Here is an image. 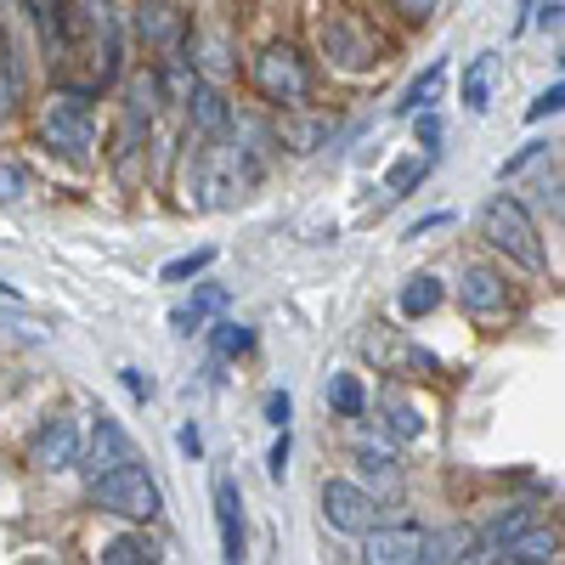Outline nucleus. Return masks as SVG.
<instances>
[{
	"instance_id": "f257e3e1",
	"label": "nucleus",
	"mask_w": 565,
	"mask_h": 565,
	"mask_svg": "<svg viewBox=\"0 0 565 565\" xmlns=\"http://www.w3.org/2000/svg\"><path fill=\"white\" fill-rule=\"evenodd\" d=\"M97 85H57L52 103L40 108V141L68 164H90L97 153Z\"/></svg>"
},
{
	"instance_id": "f03ea898",
	"label": "nucleus",
	"mask_w": 565,
	"mask_h": 565,
	"mask_svg": "<svg viewBox=\"0 0 565 565\" xmlns=\"http://www.w3.org/2000/svg\"><path fill=\"white\" fill-rule=\"evenodd\" d=\"M249 85L260 90V103H271L282 114H300V108H311L317 74H311V63H306V52L295 40H271L266 52L249 63Z\"/></svg>"
},
{
	"instance_id": "7ed1b4c3",
	"label": "nucleus",
	"mask_w": 565,
	"mask_h": 565,
	"mask_svg": "<svg viewBox=\"0 0 565 565\" xmlns=\"http://www.w3.org/2000/svg\"><path fill=\"white\" fill-rule=\"evenodd\" d=\"M481 238L492 255H503L509 266H521V271H543L548 255H543V238H537V221L532 210L514 199V193H492L487 210H481Z\"/></svg>"
},
{
	"instance_id": "20e7f679",
	"label": "nucleus",
	"mask_w": 565,
	"mask_h": 565,
	"mask_svg": "<svg viewBox=\"0 0 565 565\" xmlns=\"http://www.w3.org/2000/svg\"><path fill=\"white\" fill-rule=\"evenodd\" d=\"M90 503L103 514H119V521H159L164 514V487L148 476L141 463H119V469H103V476H90Z\"/></svg>"
},
{
	"instance_id": "39448f33",
	"label": "nucleus",
	"mask_w": 565,
	"mask_h": 565,
	"mask_svg": "<svg viewBox=\"0 0 565 565\" xmlns=\"http://www.w3.org/2000/svg\"><path fill=\"white\" fill-rule=\"evenodd\" d=\"M159 79L153 68H141L125 90V103H119V130H114V170L130 181L136 175V159L148 153V136H153V119H159Z\"/></svg>"
},
{
	"instance_id": "423d86ee",
	"label": "nucleus",
	"mask_w": 565,
	"mask_h": 565,
	"mask_svg": "<svg viewBox=\"0 0 565 565\" xmlns=\"http://www.w3.org/2000/svg\"><path fill=\"white\" fill-rule=\"evenodd\" d=\"M322 57L334 63L340 74H367V68L385 63V40L373 34L367 18L334 12V18H322Z\"/></svg>"
},
{
	"instance_id": "0eeeda50",
	"label": "nucleus",
	"mask_w": 565,
	"mask_h": 565,
	"mask_svg": "<svg viewBox=\"0 0 565 565\" xmlns=\"http://www.w3.org/2000/svg\"><path fill=\"white\" fill-rule=\"evenodd\" d=\"M79 18H85V34H90V63H97V90H114L125 79V12L114 0H79Z\"/></svg>"
},
{
	"instance_id": "6e6552de",
	"label": "nucleus",
	"mask_w": 565,
	"mask_h": 565,
	"mask_svg": "<svg viewBox=\"0 0 565 565\" xmlns=\"http://www.w3.org/2000/svg\"><path fill=\"white\" fill-rule=\"evenodd\" d=\"M317 503H322V521L334 526V532H345V537H362V532H373V526L385 521L380 492L362 487V481H345V476H328L322 492H317Z\"/></svg>"
},
{
	"instance_id": "1a4fd4ad",
	"label": "nucleus",
	"mask_w": 565,
	"mask_h": 565,
	"mask_svg": "<svg viewBox=\"0 0 565 565\" xmlns=\"http://www.w3.org/2000/svg\"><path fill=\"white\" fill-rule=\"evenodd\" d=\"M29 469H40V476H63V469L85 463V430L74 413H52L40 418V430L29 436Z\"/></svg>"
},
{
	"instance_id": "9d476101",
	"label": "nucleus",
	"mask_w": 565,
	"mask_h": 565,
	"mask_svg": "<svg viewBox=\"0 0 565 565\" xmlns=\"http://www.w3.org/2000/svg\"><path fill=\"white\" fill-rule=\"evenodd\" d=\"M458 306L469 317H503V311H514V282L498 266H487V260H463V271H458Z\"/></svg>"
},
{
	"instance_id": "9b49d317",
	"label": "nucleus",
	"mask_w": 565,
	"mask_h": 565,
	"mask_svg": "<svg viewBox=\"0 0 565 565\" xmlns=\"http://www.w3.org/2000/svg\"><path fill=\"white\" fill-rule=\"evenodd\" d=\"M130 29H136L141 45H153V52H181L186 34H193V18H186L181 0H136Z\"/></svg>"
},
{
	"instance_id": "f8f14e48",
	"label": "nucleus",
	"mask_w": 565,
	"mask_h": 565,
	"mask_svg": "<svg viewBox=\"0 0 565 565\" xmlns=\"http://www.w3.org/2000/svg\"><path fill=\"white\" fill-rule=\"evenodd\" d=\"M424 532H430V526H418V521H380L373 532L356 537V543H362L356 559H362V565H418Z\"/></svg>"
},
{
	"instance_id": "ddd939ff",
	"label": "nucleus",
	"mask_w": 565,
	"mask_h": 565,
	"mask_svg": "<svg viewBox=\"0 0 565 565\" xmlns=\"http://www.w3.org/2000/svg\"><path fill=\"white\" fill-rule=\"evenodd\" d=\"M210 503H215V532H221L226 565H244V492H238V476H215Z\"/></svg>"
},
{
	"instance_id": "4468645a",
	"label": "nucleus",
	"mask_w": 565,
	"mask_h": 565,
	"mask_svg": "<svg viewBox=\"0 0 565 565\" xmlns=\"http://www.w3.org/2000/svg\"><path fill=\"white\" fill-rule=\"evenodd\" d=\"M119 463H136V441L119 418H97V430H90V476H103V469H119Z\"/></svg>"
},
{
	"instance_id": "2eb2a0df",
	"label": "nucleus",
	"mask_w": 565,
	"mask_h": 565,
	"mask_svg": "<svg viewBox=\"0 0 565 565\" xmlns=\"http://www.w3.org/2000/svg\"><path fill=\"white\" fill-rule=\"evenodd\" d=\"M97 565H164V543L153 532L130 526V532H119L97 548Z\"/></svg>"
},
{
	"instance_id": "dca6fc26",
	"label": "nucleus",
	"mask_w": 565,
	"mask_h": 565,
	"mask_svg": "<svg viewBox=\"0 0 565 565\" xmlns=\"http://www.w3.org/2000/svg\"><path fill=\"white\" fill-rule=\"evenodd\" d=\"M476 559V532L469 526H447V532H424L418 565H469Z\"/></svg>"
},
{
	"instance_id": "f3484780",
	"label": "nucleus",
	"mask_w": 565,
	"mask_h": 565,
	"mask_svg": "<svg viewBox=\"0 0 565 565\" xmlns=\"http://www.w3.org/2000/svg\"><path fill=\"white\" fill-rule=\"evenodd\" d=\"M221 311H226V289H221V282H199L193 300L170 311V328H175V334H193V328H210Z\"/></svg>"
},
{
	"instance_id": "a211bd4d",
	"label": "nucleus",
	"mask_w": 565,
	"mask_h": 565,
	"mask_svg": "<svg viewBox=\"0 0 565 565\" xmlns=\"http://www.w3.org/2000/svg\"><path fill=\"white\" fill-rule=\"evenodd\" d=\"M441 300H447V282H441L436 271H413V277L402 282V295H396V311H402L407 322H418V317H430Z\"/></svg>"
},
{
	"instance_id": "6ab92c4d",
	"label": "nucleus",
	"mask_w": 565,
	"mask_h": 565,
	"mask_svg": "<svg viewBox=\"0 0 565 565\" xmlns=\"http://www.w3.org/2000/svg\"><path fill=\"white\" fill-rule=\"evenodd\" d=\"M322 402H328V413H334V418H362V413H367V385H362V373H351V367L328 373Z\"/></svg>"
},
{
	"instance_id": "aec40b11",
	"label": "nucleus",
	"mask_w": 565,
	"mask_h": 565,
	"mask_svg": "<svg viewBox=\"0 0 565 565\" xmlns=\"http://www.w3.org/2000/svg\"><path fill=\"white\" fill-rule=\"evenodd\" d=\"M492 85H498V52L469 57V68H463V114H487L492 108Z\"/></svg>"
},
{
	"instance_id": "412c9836",
	"label": "nucleus",
	"mask_w": 565,
	"mask_h": 565,
	"mask_svg": "<svg viewBox=\"0 0 565 565\" xmlns=\"http://www.w3.org/2000/svg\"><path fill=\"white\" fill-rule=\"evenodd\" d=\"M18 108H23V63H18L12 34L0 29V119H12Z\"/></svg>"
},
{
	"instance_id": "4be33fe9",
	"label": "nucleus",
	"mask_w": 565,
	"mask_h": 565,
	"mask_svg": "<svg viewBox=\"0 0 565 565\" xmlns=\"http://www.w3.org/2000/svg\"><path fill=\"white\" fill-rule=\"evenodd\" d=\"M380 413H385V430H391L396 441H418V436H424V407L407 402L402 391H385V396H380Z\"/></svg>"
},
{
	"instance_id": "5701e85b",
	"label": "nucleus",
	"mask_w": 565,
	"mask_h": 565,
	"mask_svg": "<svg viewBox=\"0 0 565 565\" xmlns=\"http://www.w3.org/2000/svg\"><path fill=\"white\" fill-rule=\"evenodd\" d=\"M441 79H447V57H436L430 68H424V74L402 90L396 114H430V108H436V97H441Z\"/></svg>"
},
{
	"instance_id": "b1692460",
	"label": "nucleus",
	"mask_w": 565,
	"mask_h": 565,
	"mask_svg": "<svg viewBox=\"0 0 565 565\" xmlns=\"http://www.w3.org/2000/svg\"><path fill=\"white\" fill-rule=\"evenodd\" d=\"M210 345H215V356H249L255 351V328L249 322H232V317H215L210 322Z\"/></svg>"
},
{
	"instance_id": "393cba45",
	"label": "nucleus",
	"mask_w": 565,
	"mask_h": 565,
	"mask_svg": "<svg viewBox=\"0 0 565 565\" xmlns=\"http://www.w3.org/2000/svg\"><path fill=\"white\" fill-rule=\"evenodd\" d=\"M424 175H430V153H407V159H396V164L385 170V199H407Z\"/></svg>"
},
{
	"instance_id": "a878e982",
	"label": "nucleus",
	"mask_w": 565,
	"mask_h": 565,
	"mask_svg": "<svg viewBox=\"0 0 565 565\" xmlns=\"http://www.w3.org/2000/svg\"><path fill=\"white\" fill-rule=\"evenodd\" d=\"M210 266H215V244H204V249H193V255H175V260H164L159 282H186V277H204Z\"/></svg>"
},
{
	"instance_id": "bb28decb",
	"label": "nucleus",
	"mask_w": 565,
	"mask_h": 565,
	"mask_svg": "<svg viewBox=\"0 0 565 565\" xmlns=\"http://www.w3.org/2000/svg\"><path fill=\"white\" fill-rule=\"evenodd\" d=\"M356 463L367 476H396V452L391 447H373V441H356Z\"/></svg>"
},
{
	"instance_id": "cd10ccee",
	"label": "nucleus",
	"mask_w": 565,
	"mask_h": 565,
	"mask_svg": "<svg viewBox=\"0 0 565 565\" xmlns=\"http://www.w3.org/2000/svg\"><path fill=\"white\" fill-rule=\"evenodd\" d=\"M322 130H328L322 119H306V125H282V141H289L295 153H311L317 141H322Z\"/></svg>"
},
{
	"instance_id": "c85d7f7f",
	"label": "nucleus",
	"mask_w": 565,
	"mask_h": 565,
	"mask_svg": "<svg viewBox=\"0 0 565 565\" xmlns=\"http://www.w3.org/2000/svg\"><path fill=\"white\" fill-rule=\"evenodd\" d=\"M29 193V170L23 164H0V204H18Z\"/></svg>"
},
{
	"instance_id": "c756f323",
	"label": "nucleus",
	"mask_w": 565,
	"mask_h": 565,
	"mask_svg": "<svg viewBox=\"0 0 565 565\" xmlns=\"http://www.w3.org/2000/svg\"><path fill=\"white\" fill-rule=\"evenodd\" d=\"M391 12H396L402 23H430V18L441 12V0H391Z\"/></svg>"
},
{
	"instance_id": "7c9ffc66",
	"label": "nucleus",
	"mask_w": 565,
	"mask_h": 565,
	"mask_svg": "<svg viewBox=\"0 0 565 565\" xmlns=\"http://www.w3.org/2000/svg\"><path fill=\"white\" fill-rule=\"evenodd\" d=\"M559 108H565V85H559V79H554V85H548V90H543V97H537V103H532V108H526V119H532V125H537V119H548V114H559Z\"/></svg>"
},
{
	"instance_id": "2f4dec72",
	"label": "nucleus",
	"mask_w": 565,
	"mask_h": 565,
	"mask_svg": "<svg viewBox=\"0 0 565 565\" xmlns=\"http://www.w3.org/2000/svg\"><path fill=\"white\" fill-rule=\"evenodd\" d=\"M413 119H418V125H413V130H418V148L436 159V148H441V119H436V114H413Z\"/></svg>"
},
{
	"instance_id": "473e14b6",
	"label": "nucleus",
	"mask_w": 565,
	"mask_h": 565,
	"mask_svg": "<svg viewBox=\"0 0 565 565\" xmlns=\"http://www.w3.org/2000/svg\"><path fill=\"white\" fill-rule=\"evenodd\" d=\"M289 413H295V402L282 396V391H271V396H266V418L277 424V430H289Z\"/></svg>"
},
{
	"instance_id": "72a5a7b5",
	"label": "nucleus",
	"mask_w": 565,
	"mask_h": 565,
	"mask_svg": "<svg viewBox=\"0 0 565 565\" xmlns=\"http://www.w3.org/2000/svg\"><path fill=\"white\" fill-rule=\"evenodd\" d=\"M532 159H543V141H526V148H521V153H514V159H509V164H503L498 175H503V181H509V175H521V170H526Z\"/></svg>"
},
{
	"instance_id": "f704fd0d",
	"label": "nucleus",
	"mask_w": 565,
	"mask_h": 565,
	"mask_svg": "<svg viewBox=\"0 0 565 565\" xmlns=\"http://www.w3.org/2000/svg\"><path fill=\"white\" fill-rule=\"evenodd\" d=\"M266 469H271V481H282V469H289V430H282V436L271 441V458H266Z\"/></svg>"
},
{
	"instance_id": "c9c22d12",
	"label": "nucleus",
	"mask_w": 565,
	"mask_h": 565,
	"mask_svg": "<svg viewBox=\"0 0 565 565\" xmlns=\"http://www.w3.org/2000/svg\"><path fill=\"white\" fill-rule=\"evenodd\" d=\"M436 226H452V215H447V210H436V215L413 221V226H407V238H424V232H436Z\"/></svg>"
},
{
	"instance_id": "e433bc0d",
	"label": "nucleus",
	"mask_w": 565,
	"mask_h": 565,
	"mask_svg": "<svg viewBox=\"0 0 565 565\" xmlns=\"http://www.w3.org/2000/svg\"><path fill=\"white\" fill-rule=\"evenodd\" d=\"M119 380H125V391H130L136 402H148V396H153V385H148V380H141V373H136V367H125V373H119Z\"/></svg>"
},
{
	"instance_id": "4c0bfd02",
	"label": "nucleus",
	"mask_w": 565,
	"mask_h": 565,
	"mask_svg": "<svg viewBox=\"0 0 565 565\" xmlns=\"http://www.w3.org/2000/svg\"><path fill=\"white\" fill-rule=\"evenodd\" d=\"M559 7H565V0H543V7H537V29H559Z\"/></svg>"
},
{
	"instance_id": "58836bf2",
	"label": "nucleus",
	"mask_w": 565,
	"mask_h": 565,
	"mask_svg": "<svg viewBox=\"0 0 565 565\" xmlns=\"http://www.w3.org/2000/svg\"><path fill=\"white\" fill-rule=\"evenodd\" d=\"M181 452H186V458H199V452H204V436H199V424H186V430H181Z\"/></svg>"
},
{
	"instance_id": "ea45409f",
	"label": "nucleus",
	"mask_w": 565,
	"mask_h": 565,
	"mask_svg": "<svg viewBox=\"0 0 565 565\" xmlns=\"http://www.w3.org/2000/svg\"><path fill=\"white\" fill-rule=\"evenodd\" d=\"M0 300H23V295H18V282H0Z\"/></svg>"
}]
</instances>
